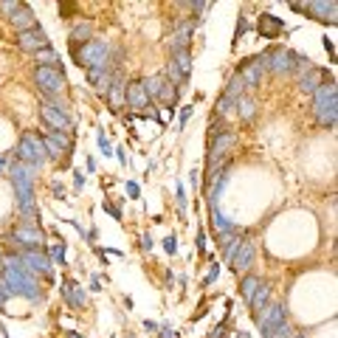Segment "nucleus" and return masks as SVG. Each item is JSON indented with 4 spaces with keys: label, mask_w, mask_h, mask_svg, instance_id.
Returning a JSON list of instances; mask_svg holds the SVG:
<instances>
[{
    "label": "nucleus",
    "mask_w": 338,
    "mask_h": 338,
    "mask_svg": "<svg viewBox=\"0 0 338 338\" xmlns=\"http://www.w3.org/2000/svg\"><path fill=\"white\" fill-rule=\"evenodd\" d=\"M70 45V43H68ZM107 45L99 43V40H87V43L82 45H70V57H73V62H76L79 68H104L107 65Z\"/></svg>",
    "instance_id": "obj_1"
},
{
    "label": "nucleus",
    "mask_w": 338,
    "mask_h": 338,
    "mask_svg": "<svg viewBox=\"0 0 338 338\" xmlns=\"http://www.w3.org/2000/svg\"><path fill=\"white\" fill-rule=\"evenodd\" d=\"M34 85L40 87L48 99H57L60 93L68 90V79H65L62 65H54V68H34Z\"/></svg>",
    "instance_id": "obj_2"
},
{
    "label": "nucleus",
    "mask_w": 338,
    "mask_h": 338,
    "mask_svg": "<svg viewBox=\"0 0 338 338\" xmlns=\"http://www.w3.org/2000/svg\"><path fill=\"white\" fill-rule=\"evenodd\" d=\"M234 147H237V133L234 130H220V133H214V138L208 135L206 164L220 161V158H231V149H234Z\"/></svg>",
    "instance_id": "obj_3"
},
{
    "label": "nucleus",
    "mask_w": 338,
    "mask_h": 338,
    "mask_svg": "<svg viewBox=\"0 0 338 338\" xmlns=\"http://www.w3.org/2000/svg\"><path fill=\"white\" fill-rule=\"evenodd\" d=\"M40 119L51 127V133H70L68 113L62 110V107H57V104H51V102H40Z\"/></svg>",
    "instance_id": "obj_4"
},
{
    "label": "nucleus",
    "mask_w": 338,
    "mask_h": 338,
    "mask_svg": "<svg viewBox=\"0 0 338 338\" xmlns=\"http://www.w3.org/2000/svg\"><path fill=\"white\" fill-rule=\"evenodd\" d=\"M43 149L54 161H60V158H68L70 149H73V135L70 133H48L43 138Z\"/></svg>",
    "instance_id": "obj_5"
},
{
    "label": "nucleus",
    "mask_w": 338,
    "mask_h": 338,
    "mask_svg": "<svg viewBox=\"0 0 338 338\" xmlns=\"http://www.w3.org/2000/svg\"><path fill=\"white\" fill-rule=\"evenodd\" d=\"M17 48L26 54H37L43 51V48H48V37L43 34V28L34 26V28H26V31H17Z\"/></svg>",
    "instance_id": "obj_6"
},
{
    "label": "nucleus",
    "mask_w": 338,
    "mask_h": 338,
    "mask_svg": "<svg viewBox=\"0 0 338 338\" xmlns=\"http://www.w3.org/2000/svg\"><path fill=\"white\" fill-rule=\"evenodd\" d=\"M124 104H127V107H133V110H141V107L152 104V99H149V93H147V85H144V79H133V82H127V85H124Z\"/></svg>",
    "instance_id": "obj_7"
},
{
    "label": "nucleus",
    "mask_w": 338,
    "mask_h": 338,
    "mask_svg": "<svg viewBox=\"0 0 338 338\" xmlns=\"http://www.w3.org/2000/svg\"><path fill=\"white\" fill-rule=\"evenodd\" d=\"M282 31H285V23H282V17H276L273 11H262L260 17H257V34L260 37H265V40H276Z\"/></svg>",
    "instance_id": "obj_8"
},
{
    "label": "nucleus",
    "mask_w": 338,
    "mask_h": 338,
    "mask_svg": "<svg viewBox=\"0 0 338 338\" xmlns=\"http://www.w3.org/2000/svg\"><path fill=\"white\" fill-rule=\"evenodd\" d=\"M11 26H17V31H26V28H34V14L28 11V6H20L14 14H11Z\"/></svg>",
    "instance_id": "obj_9"
},
{
    "label": "nucleus",
    "mask_w": 338,
    "mask_h": 338,
    "mask_svg": "<svg viewBox=\"0 0 338 338\" xmlns=\"http://www.w3.org/2000/svg\"><path fill=\"white\" fill-rule=\"evenodd\" d=\"M169 62H172L178 70H181L183 76L189 79V73H192V54H189V51H175L172 57H169Z\"/></svg>",
    "instance_id": "obj_10"
},
{
    "label": "nucleus",
    "mask_w": 338,
    "mask_h": 338,
    "mask_svg": "<svg viewBox=\"0 0 338 338\" xmlns=\"http://www.w3.org/2000/svg\"><path fill=\"white\" fill-rule=\"evenodd\" d=\"M34 60H37V68H54V65H60L57 54L51 51V45H48V48H43V51H37Z\"/></svg>",
    "instance_id": "obj_11"
},
{
    "label": "nucleus",
    "mask_w": 338,
    "mask_h": 338,
    "mask_svg": "<svg viewBox=\"0 0 338 338\" xmlns=\"http://www.w3.org/2000/svg\"><path fill=\"white\" fill-rule=\"evenodd\" d=\"M260 285V279L257 276H245L243 279V285H240V293H243L245 302H251V296H254V287Z\"/></svg>",
    "instance_id": "obj_12"
},
{
    "label": "nucleus",
    "mask_w": 338,
    "mask_h": 338,
    "mask_svg": "<svg viewBox=\"0 0 338 338\" xmlns=\"http://www.w3.org/2000/svg\"><path fill=\"white\" fill-rule=\"evenodd\" d=\"M251 257H254V248H251V245H245L243 257H240V260H234V270H237V268H240V270H245L248 265H251Z\"/></svg>",
    "instance_id": "obj_13"
},
{
    "label": "nucleus",
    "mask_w": 338,
    "mask_h": 338,
    "mask_svg": "<svg viewBox=\"0 0 338 338\" xmlns=\"http://www.w3.org/2000/svg\"><path fill=\"white\" fill-rule=\"evenodd\" d=\"M57 9H60V17H73V14H76L79 11V3H65V0H62V3H57Z\"/></svg>",
    "instance_id": "obj_14"
},
{
    "label": "nucleus",
    "mask_w": 338,
    "mask_h": 338,
    "mask_svg": "<svg viewBox=\"0 0 338 338\" xmlns=\"http://www.w3.org/2000/svg\"><path fill=\"white\" fill-rule=\"evenodd\" d=\"M65 296L73 302V307H76V304H82V290H76V285H73V282H68V285H65Z\"/></svg>",
    "instance_id": "obj_15"
},
{
    "label": "nucleus",
    "mask_w": 338,
    "mask_h": 338,
    "mask_svg": "<svg viewBox=\"0 0 338 338\" xmlns=\"http://www.w3.org/2000/svg\"><path fill=\"white\" fill-rule=\"evenodd\" d=\"M189 119H192V107H186V110L181 113V127H183L186 122H189Z\"/></svg>",
    "instance_id": "obj_16"
},
{
    "label": "nucleus",
    "mask_w": 338,
    "mask_h": 338,
    "mask_svg": "<svg viewBox=\"0 0 338 338\" xmlns=\"http://www.w3.org/2000/svg\"><path fill=\"white\" fill-rule=\"evenodd\" d=\"M164 245H166V251H175V240H172V237H166Z\"/></svg>",
    "instance_id": "obj_17"
}]
</instances>
